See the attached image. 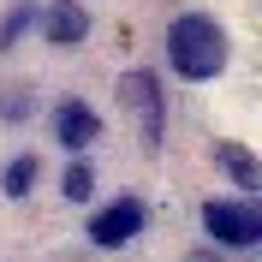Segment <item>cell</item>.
<instances>
[{
    "mask_svg": "<svg viewBox=\"0 0 262 262\" xmlns=\"http://www.w3.org/2000/svg\"><path fill=\"white\" fill-rule=\"evenodd\" d=\"M203 227H209V238H221L227 250L262 245V209L256 203H209V209H203Z\"/></svg>",
    "mask_w": 262,
    "mask_h": 262,
    "instance_id": "cell-3",
    "label": "cell"
},
{
    "mask_svg": "<svg viewBox=\"0 0 262 262\" xmlns=\"http://www.w3.org/2000/svg\"><path fill=\"white\" fill-rule=\"evenodd\" d=\"M60 191L72 196V203H90V191H96V173H90L83 161H72V167H66V179H60Z\"/></svg>",
    "mask_w": 262,
    "mask_h": 262,
    "instance_id": "cell-10",
    "label": "cell"
},
{
    "mask_svg": "<svg viewBox=\"0 0 262 262\" xmlns=\"http://www.w3.org/2000/svg\"><path fill=\"white\" fill-rule=\"evenodd\" d=\"M54 131H60V143H66V149H83V143H96V137H101V119L90 114L83 101H60Z\"/></svg>",
    "mask_w": 262,
    "mask_h": 262,
    "instance_id": "cell-6",
    "label": "cell"
},
{
    "mask_svg": "<svg viewBox=\"0 0 262 262\" xmlns=\"http://www.w3.org/2000/svg\"><path fill=\"white\" fill-rule=\"evenodd\" d=\"M30 114V96L24 90H0V119H24Z\"/></svg>",
    "mask_w": 262,
    "mask_h": 262,
    "instance_id": "cell-11",
    "label": "cell"
},
{
    "mask_svg": "<svg viewBox=\"0 0 262 262\" xmlns=\"http://www.w3.org/2000/svg\"><path fill=\"white\" fill-rule=\"evenodd\" d=\"M36 185V155H18V161H6V173H0V191L6 196H24Z\"/></svg>",
    "mask_w": 262,
    "mask_h": 262,
    "instance_id": "cell-8",
    "label": "cell"
},
{
    "mask_svg": "<svg viewBox=\"0 0 262 262\" xmlns=\"http://www.w3.org/2000/svg\"><path fill=\"white\" fill-rule=\"evenodd\" d=\"M214 161L232 173V185H238V191H262V167H256V155H250L245 143L221 137V143H214Z\"/></svg>",
    "mask_w": 262,
    "mask_h": 262,
    "instance_id": "cell-7",
    "label": "cell"
},
{
    "mask_svg": "<svg viewBox=\"0 0 262 262\" xmlns=\"http://www.w3.org/2000/svg\"><path fill=\"white\" fill-rule=\"evenodd\" d=\"M30 24H36V6H30V0H18V6H12V12H6V18H0V54H6V48H12V42H18V36H24V30H30Z\"/></svg>",
    "mask_w": 262,
    "mask_h": 262,
    "instance_id": "cell-9",
    "label": "cell"
},
{
    "mask_svg": "<svg viewBox=\"0 0 262 262\" xmlns=\"http://www.w3.org/2000/svg\"><path fill=\"white\" fill-rule=\"evenodd\" d=\"M42 36H48L54 48H78L83 36H90V12H83L78 0H54L48 18H42Z\"/></svg>",
    "mask_w": 262,
    "mask_h": 262,
    "instance_id": "cell-5",
    "label": "cell"
},
{
    "mask_svg": "<svg viewBox=\"0 0 262 262\" xmlns=\"http://www.w3.org/2000/svg\"><path fill=\"white\" fill-rule=\"evenodd\" d=\"M119 101L137 114V125H143V149L155 155L161 137H167V96H161V78H155V72H125V78H119Z\"/></svg>",
    "mask_w": 262,
    "mask_h": 262,
    "instance_id": "cell-2",
    "label": "cell"
},
{
    "mask_svg": "<svg viewBox=\"0 0 262 262\" xmlns=\"http://www.w3.org/2000/svg\"><path fill=\"white\" fill-rule=\"evenodd\" d=\"M227 30L214 24L209 12H185L173 30H167V60H173V72L179 78H191V83H203V78H221L227 72Z\"/></svg>",
    "mask_w": 262,
    "mask_h": 262,
    "instance_id": "cell-1",
    "label": "cell"
},
{
    "mask_svg": "<svg viewBox=\"0 0 262 262\" xmlns=\"http://www.w3.org/2000/svg\"><path fill=\"white\" fill-rule=\"evenodd\" d=\"M137 232H143V203H137V196H119V203H107V209L90 214V245H101V250L131 245Z\"/></svg>",
    "mask_w": 262,
    "mask_h": 262,
    "instance_id": "cell-4",
    "label": "cell"
}]
</instances>
